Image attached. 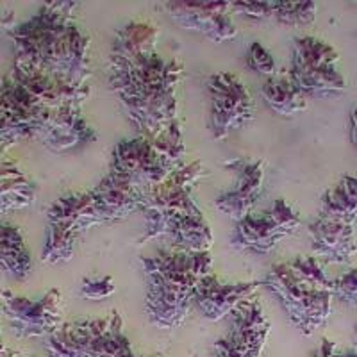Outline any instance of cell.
Masks as SVG:
<instances>
[{
	"instance_id": "cell-1",
	"label": "cell",
	"mask_w": 357,
	"mask_h": 357,
	"mask_svg": "<svg viewBox=\"0 0 357 357\" xmlns=\"http://www.w3.org/2000/svg\"><path fill=\"white\" fill-rule=\"evenodd\" d=\"M77 2H49L34 17L9 29L13 65L36 70L73 84L91 77V40L75 24Z\"/></svg>"
},
{
	"instance_id": "cell-2",
	"label": "cell",
	"mask_w": 357,
	"mask_h": 357,
	"mask_svg": "<svg viewBox=\"0 0 357 357\" xmlns=\"http://www.w3.org/2000/svg\"><path fill=\"white\" fill-rule=\"evenodd\" d=\"M184 65L159 54L145 57L120 72L107 73L109 89L139 136L154 138L178 120L177 89L183 84Z\"/></svg>"
},
{
	"instance_id": "cell-3",
	"label": "cell",
	"mask_w": 357,
	"mask_h": 357,
	"mask_svg": "<svg viewBox=\"0 0 357 357\" xmlns=\"http://www.w3.org/2000/svg\"><path fill=\"white\" fill-rule=\"evenodd\" d=\"M142 264L149 320L159 329H178L193 307L197 286L211 273V252L161 250Z\"/></svg>"
},
{
	"instance_id": "cell-4",
	"label": "cell",
	"mask_w": 357,
	"mask_h": 357,
	"mask_svg": "<svg viewBox=\"0 0 357 357\" xmlns=\"http://www.w3.org/2000/svg\"><path fill=\"white\" fill-rule=\"evenodd\" d=\"M340 54L333 45L314 36L293 41L288 77L307 98H331L347 91L340 68Z\"/></svg>"
},
{
	"instance_id": "cell-5",
	"label": "cell",
	"mask_w": 357,
	"mask_h": 357,
	"mask_svg": "<svg viewBox=\"0 0 357 357\" xmlns=\"http://www.w3.org/2000/svg\"><path fill=\"white\" fill-rule=\"evenodd\" d=\"M263 284L275 295L279 304L304 336H312L324 329L333 309V291L318 289L293 275L288 263H279L270 268Z\"/></svg>"
},
{
	"instance_id": "cell-6",
	"label": "cell",
	"mask_w": 357,
	"mask_h": 357,
	"mask_svg": "<svg viewBox=\"0 0 357 357\" xmlns=\"http://www.w3.org/2000/svg\"><path fill=\"white\" fill-rule=\"evenodd\" d=\"M206 175L204 162L197 159L178 167L161 184L146 193L142 209L145 236H142L139 243L154 238H167L172 222L195 204L193 191Z\"/></svg>"
},
{
	"instance_id": "cell-7",
	"label": "cell",
	"mask_w": 357,
	"mask_h": 357,
	"mask_svg": "<svg viewBox=\"0 0 357 357\" xmlns=\"http://www.w3.org/2000/svg\"><path fill=\"white\" fill-rule=\"evenodd\" d=\"M298 227V213L284 199H277L264 211H252L241 222L236 223L232 231V245L238 250L254 256H266L280 241L295 234Z\"/></svg>"
},
{
	"instance_id": "cell-8",
	"label": "cell",
	"mask_w": 357,
	"mask_h": 357,
	"mask_svg": "<svg viewBox=\"0 0 357 357\" xmlns=\"http://www.w3.org/2000/svg\"><path fill=\"white\" fill-rule=\"evenodd\" d=\"M209 129L215 139H225L232 130L243 129L256 116L250 91L236 73L220 72L207 81Z\"/></svg>"
},
{
	"instance_id": "cell-9",
	"label": "cell",
	"mask_w": 357,
	"mask_h": 357,
	"mask_svg": "<svg viewBox=\"0 0 357 357\" xmlns=\"http://www.w3.org/2000/svg\"><path fill=\"white\" fill-rule=\"evenodd\" d=\"M2 311L9 327L20 337H40L56 333L63 325L61 289L52 288L38 301L4 291L2 295Z\"/></svg>"
},
{
	"instance_id": "cell-10",
	"label": "cell",
	"mask_w": 357,
	"mask_h": 357,
	"mask_svg": "<svg viewBox=\"0 0 357 357\" xmlns=\"http://www.w3.org/2000/svg\"><path fill=\"white\" fill-rule=\"evenodd\" d=\"M52 109L41 106L40 102L27 93L18 82L13 81L6 73L2 77V123L0 138L2 146H8L27 138H38L49 120Z\"/></svg>"
},
{
	"instance_id": "cell-11",
	"label": "cell",
	"mask_w": 357,
	"mask_h": 357,
	"mask_svg": "<svg viewBox=\"0 0 357 357\" xmlns=\"http://www.w3.org/2000/svg\"><path fill=\"white\" fill-rule=\"evenodd\" d=\"M107 174L132 184L143 193H149L170 175L162 167L151 138L145 136L116 143L111 154Z\"/></svg>"
},
{
	"instance_id": "cell-12",
	"label": "cell",
	"mask_w": 357,
	"mask_h": 357,
	"mask_svg": "<svg viewBox=\"0 0 357 357\" xmlns=\"http://www.w3.org/2000/svg\"><path fill=\"white\" fill-rule=\"evenodd\" d=\"M161 8L175 25L200 33L215 43L232 41L238 36L232 8L227 2H165Z\"/></svg>"
},
{
	"instance_id": "cell-13",
	"label": "cell",
	"mask_w": 357,
	"mask_h": 357,
	"mask_svg": "<svg viewBox=\"0 0 357 357\" xmlns=\"http://www.w3.org/2000/svg\"><path fill=\"white\" fill-rule=\"evenodd\" d=\"M223 167L234 172V184L231 190L216 197L215 206L220 213L238 223L250 215L257 200L263 197L266 162L259 158H234L223 162Z\"/></svg>"
},
{
	"instance_id": "cell-14",
	"label": "cell",
	"mask_w": 357,
	"mask_h": 357,
	"mask_svg": "<svg viewBox=\"0 0 357 357\" xmlns=\"http://www.w3.org/2000/svg\"><path fill=\"white\" fill-rule=\"evenodd\" d=\"M8 75L13 81L18 82L27 93L33 95L41 106L49 107V109L65 106L82 107V104L91 97V88L88 84H73L65 79L54 77V75L36 72V70L11 65Z\"/></svg>"
},
{
	"instance_id": "cell-15",
	"label": "cell",
	"mask_w": 357,
	"mask_h": 357,
	"mask_svg": "<svg viewBox=\"0 0 357 357\" xmlns=\"http://www.w3.org/2000/svg\"><path fill=\"white\" fill-rule=\"evenodd\" d=\"M36 139L49 151L66 152L77 146L95 143L98 139V132L86 120L81 107L65 106L52 109Z\"/></svg>"
},
{
	"instance_id": "cell-16",
	"label": "cell",
	"mask_w": 357,
	"mask_h": 357,
	"mask_svg": "<svg viewBox=\"0 0 357 357\" xmlns=\"http://www.w3.org/2000/svg\"><path fill=\"white\" fill-rule=\"evenodd\" d=\"M259 286H264L263 280L227 284V282H222L216 275L209 273L197 286L193 307H197V311L207 320L220 321L232 314L241 302L256 296Z\"/></svg>"
},
{
	"instance_id": "cell-17",
	"label": "cell",
	"mask_w": 357,
	"mask_h": 357,
	"mask_svg": "<svg viewBox=\"0 0 357 357\" xmlns=\"http://www.w3.org/2000/svg\"><path fill=\"white\" fill-rule=\"evenodd\" d=\"M312 256L324 263L350 264L357 256L356 232L352 223L318 216L307 225Z\"/></svg>"
},
{
	"instance_id": "cell-18",
	"label": "cell",
	"mask_w": 357,
	"mask_h": 357,
	"mask_svg": "<svg viewBox=\"0 0 357 357\" xmlns=\"http://www.w3.org/2000/svg\"><path fill=\"white\" fill-rule=\"evenodd\" d=\"M272 324L256 296L241 302L232 312V325L225 341L241 357H261Z\"/></svg>"
},
{
	"instance_id": "cell-19",
	"label": "cell",
	"mask_w": 357,
	"mask_h": 357,
	"mask_svg": "<svg viewBox=\"0 0 357 357\" xmlns=\"http://www.w3.org/2000/svg\"><path fill=\"white\" fill-rule=\"evenodd\" d=\"M159 29L151 22H129L114 36L111 45L107 73L120 72L145 57L158 54Z\"/></svg>"
},
{
	"instance_id": "cell-20",
	"label": "cell",
	"mask_w": 357,
	"mask_h": 357,
	"mask_svg": "<svg viewBox=\"0 0 357 357\" xmlns=\"http://www.w3.org/2000/svg\"><path fill=\"white\" fill-rule=\"evenodd\" d=\"M95 209L104 223L122 222L136 211H142L146 193L126 183L122 178L107 174L100 183L93 188Z\"/></svg>"
},
{
	"instance_id": "cell-21",
	"label": "cell",
	"mask_w": 357,
	"mask_h": 357,
	"mask_svg": "<svg viewBox=\"0 0 357 357\" xmlns=\"http://www.w3.org/2000/svg\"><path fill=\"white\" fill-rule=\"evenodd\" d=\"M111 314L63 324L47 340L49 357H89L95 341L109 325Z\"/></svg>"
},
{
	"instance_id": "cell-22",
	"label": "cell",
	"mask_w": 357,
	"mask_h": 357,
	"mask_svg": "<svg viewBox=\"0 0 357 357\" xmlns=\"http://www.w3.org/2000/svg\"><path fill=\"white\" fill-rule=\"evenodd\" d=\"M167 238L174 243L175 250L211 252L213 247L211 225L197 204L172 222Z\"/></svg>"
},
{
	"instance_id": "cell-23",
	"label": "cell",
	"mask_w": 357,
	"mask_h": 357,
	"mask_svg": "<svg viewBox=\"0 0 357 357\" xmlns=\"http://www.w3.org/2000/svg\"><path fill=\"white\" fill-rule=\"evenodd\" d=\"M47 220L50 223L68 225L81 234L88 229L102 225L97 209H95V197L91 190L82 191V193H68V195L57 199L49 207Z\"/></svg>"
},
{
	"instance_id": "cell-24",
	"label": "cell",
	"mask_w": 357,
	"mask_h": 357,
	"mask_svg": "<svg viewBox=\"0 0 357 357\" xmlns=\"http://www.w3.org/2000/svg\"><path fill=\"white\" fill-rule=\"evenodd\" d=\"M38 186L17 162L11 159L2 161V188H0V202L2 215L9 211H18L31 206L36 200Z\"/></svg>"
},
{
	"instance_id": "cell-25",
	"label": "cell",
	"mask_w": 357,
	"mask_h": 357,
	"mask_svg": "<svg viewBox=\"0 0 357 357\" xmlns=\"http://www.w3.org/2000/svg\"><path fill=\"white\" fill-rule=\"evenodd\" d=\"M320 216L352 223L357 220V177L343 175L320 200Z\"/></svg>"
},
{
	"instance_id": "cell-26",
	"label": "cell",
	"mask_w": 357,
	"mask_h": 357,
	"mask_svg": "<svg viewBox=\"0 0 357 357\" xmlns=\"http://www.w3.org/2000/svg\"><path fill=\"white\" fill-rule=\"evenodd\" d=\"M0 259L2 268L11 279L25 280L33 272V257L25 245L24 236L11 223H2L0 238Z\"/></svg>"
},
{
	"instance_id": "cell-27",
	"label": "cell",
	"mask_w": 357,
	"mask_h": 357,
	"mask_svg": "<svg viewBox=\"0 0 357 357\" xmlns=\"http://www.w3.org/2000/svg\"><path fill=\"white\" fill-rule=\"evenodd\" d=\"M261 95H263L266 106L280 116L293 118L307 111L309 98L293 84L288 75L266 79L261 88Z\"/></svg>"
},
{
	"instance_id": "cell-28",
	"label": "cell",
	"mask_w": 357,
	"mask_h": 357,
	"mask_svg": "<svg viewBox=\"0 0 357 357\" xmlns=\"http://www.w3.org/2000/svg\"><path fill=\"white\" fill-rule=\"evenodd\" d=\"M81 232L63 225V223H50L45 232V243L41 248V261L47 264L68 263L73 257L75 243Z\"/></svg>"
},
{
	"instance_id": "cell-29",
	"label": "cell",
	"mask_w": 357,
	"mask_h": 357,
	"mask_svg": "<svg viewBox=\"0 0 357 357\" xmlns=\"http://www.w3.org/2000/svg\"><path fill=\"white\" fill-rule=\"evenodd\" d=\"M162 167L168 174H174L178 167H183L184 155H186V145L183 138V122L181 118L165 127L161 132H158L154 138H151Z\"/></svg>"
},
{
	"instance_id": "cell-30",
	"label": "cell",
	"mask_w": 357,
	"mask_h": 357,
	"mask_svg": "<svg viewBox=\"0 0 357 357\" xmlns=\"http://www.w3.org/2000/svg\"><path fill=\"white\" fill-rule=\"evenodd\" d=\"M107 329L95 341L89 357H138L132 352L129 337L123 334V321L120 312L111 311Z\"/></svg>"
},
{
	"instance_id": "cell-31",
	"label": "cell",
	"mask_w": 357,
	"mask_h": 357,
	"mask_svg": "<svg viewBox=\"0 0 357 357\" xmlns=\"http://www.w3.org/2000/svg\"><path fill=\"white\" fill-rule=\"evenodd\" d=\"M317 9L312 2H272V17L288 27H301L314 22Z\"/></svg>"
},
{
	"instance_id": "cell-32",
	"label": "cell",
	"mask_w": 357,
	"mask_h": 357,
	"mask_svg": "<svg viewBox=\"0 0 357 357\" xmlns=\"http://www.w3.org/2000/svg\"><path fill=\"white\" fill-rule=\"evenodd\" d=\"M288 266L293 272V275L307 282L309 286L325 289V291H333V279L327 277V273L324 272V266L320 264V259H317L314 256L296 257L291 263H288Z\"/></svg>"
},
{
	"instance_id": "cell-33",
	"label": "cell",
	"mask_w": 357,
	"mask_h": 357,
	"mask_svg": "<svg viewBox=\"0 0 357 357\" xmlns=\"http://www.w3.org/2000/svg\"><path fill=\"white\" fill-rule=\"evenodd\" d=\"M245 61H247V66L252 70V72L261 73L264 77L273 79L277 77V65L275 59L259 41H254V43L248 47L247 56H245Z\"/></svg>"
},
{
	"instance_id": "cell-34",
	"label": "cell",
	"mask_w": 357,
	"mask_h": 357,
	"mask_svg": "<svg viewBox=\"0 0 357 357\" xmlns=\"http://www.w3.org/2000/svg\"><path fill=\"white\" fill-rule=\"evenodd\" d=\"M79 293L86 301H106L116 293V288H114V280L109 275L88 277L81 282Z\"/></svg>"
},
{
	"instance_id": "cell-35",
	"label": "cell",
	"mask_w": 357,
	"mask_h": 357,
	"mask_svg": "<svg viewBox=\"0 0 357 357\" xmlns=\"http://www.w3.org/2000/svg\"><path fill=\"white\" fill-rule=\"evenodd\" d=\"M334 298L347 305H357V268H352L345 275L333 279Z\"/></svg>"
},
{
	"instance_id": "cell-36",
	"label": "cell",
	"mask_w": 357,
	"mask_h": 357,
	"mask_svg": "<svg viewBox=\"0 0 357 357\" xmlns=\"http://www.w3.org/2000/svg\"><path fill=\"white\" fill-rule=\"evenodd\" d=\"M232 11L243 13L245 17L254 20L272 18V2H234L231 4Z\"/></svg>"
},
{
	"instance_id": "cell-37",
	"label": "cell",
	"mask_w": 357,
	"mask_h": 357,
	"mask_svg": "<svg viewBox=\"0 0 357 357\" xmlns=\"http://www.w3.org/2000/svg\"><path fill=\"white\" fill-rule=\"evenodd\" d=\"M314 357H357L356 350H349V352H343V350L337 349V345L334 341L324 340L320 350L317 352Z\"/></svg>"
},
{
	"instance_id": "cell-38",
	"label": "cell",
	"mask_w": 357,
	"mask_h": 357,
	"mask_svg": "<svg viewBox=\"0 0 357 357\" xmlns=\"http://www.w3.org/2000/svg\"><path fill=\"white\" fill-rule=\"evenodd\" d=\"M350 142L357 149V106L350 109Z\"/></svg>"
},
{
	"instance_id": "cell-39",
	"label": "cell",
	"mask_w": 357,
	"mask_h": 357,
	"mask_svg": "<svg viewBox=\"0 0 357 357\" xmlns=\"http://www.w3.org/2000/svg\"><path fill=\"white\" fill-rule=\"evenodd\" d=\"M215 357H232V356H229V354L225 352V350L216 349V347H215Z\"/></svg>"
},
{
	"instance_id": "cell-40",
	"label": "cell",
	"mask_w": 357,
	"mask_h": 357,
	"mask_svg": "<svg viewBox=\"0 0 357 357\" xmlns=\"http://www.w3.org/2000/svg\"><path fill=\"white\" fill-rule=\"evenodd\" d=\"M354 350L357 352V325H356V331H354Z\"/></svg>"
},
{
	"instance_id": "cell-41",
	"label": "cell",
	"mask_w": 357,
	"mask_h": 357,
	"mask_svg": "<svg viewBox=\"0 0 357 357\" xmlns=\"http://www.w3.org/2000/svg\"><path fill=\"white\" fill-rule=\"evenodd\" d=\"M152 357H162V356H152Z\"/></svg>"
}]
</instances>
